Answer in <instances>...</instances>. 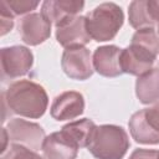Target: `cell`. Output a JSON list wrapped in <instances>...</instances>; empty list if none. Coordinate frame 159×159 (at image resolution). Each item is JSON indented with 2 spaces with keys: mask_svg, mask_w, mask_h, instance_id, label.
<instances>
[{
  "mask_svg": "<svg viewBox=\"0 0 159 159\" xmlns=\"http://www.w3.org/2000/svg\"><path fill=\"white\" fill-rule=\"evenodd\" d=\"M2 101L11 113L32 119L42 117L48 106L45 88L30 80L12 82L2 92Z\"/></svg>",
  "mask_w": 159,
  "mask_h": 159,
  "instance_id": "6da1fadb",
  "label": "cell"
},
{
  "mask_svg": "<svg viewBox=\"0 0 159 159\" xmlns=\"http://www.w3.org/2000/svg\"><path fill=\"white\" fill-rule=\"evenodd\" d=\"M129 137L120 125H96L88 150L96 159H123L129 149Z\"/></svg>",
  "mask_w": 159,
  "mask_h": 159,
  "instance_id": "7a4b0ae2",
  "label": "cell"
},
{
  "mask_svg": "<svg viewBox=\"0 0 159 159\" xmlns=\"http://www.w3.org/2000/svg\"><path fill=\"white\" fill-rule=\"evenodd\" d=\"M84 17L88 35L97 42L113 40L124 22L123 10L114 2L99 4Z\"/></svg>",
  "mask_w": 159,
  "mask_h": 159,
  "instance_id": "3957f363",
  "label": "cell"
},
{
  "mask_svg": "<svg viewBox=\"0 0 159 159\" xmlns=\"http://www.w3.org/2000/svg\"><path fill=\"white\" fill-rule=\"evenodd\" d=\"M5 129L11 144H20L35 152L42 148V143L46 138L45 129L40 124L21 118L10 119Z\"/></svg>",
  "mask_w": 159,
  "mask_h": 159,
  "instance_id": "277c9868",
  "label": "cell"
},
{
  "mask_svg": "<svg viewBox=\"0 0 159 159\" xmlns=\"http://www.w3.org/2000/svg\"><path fill=\"white\" fill-rule=\"evenodd\" d=\"M61 67L71 80L84 81L93 75L91 52L84 46L65 48L61 57Z\"/></svg>",
  "mask_w": 159,
  "mask_h": 159,
  "instance_id": "5b68a950",
  "label": "cell"
},
{
  "mask_svg": "<svg viewBox=\"0 0 159 159\" xmlns=\"http://www.w3.org/2000/svg\"><path fill=\"white\" fill-rule=\"evenodd\" d=\"M0 55L2 75L9 78H17L27 75L34 65V55L31 50L25 46L15 45L2 47Z\"/></svg>",
  "mask_w": 159,
  "mask_h": 159,
  "instance_id": "8992f818",
  "label": "cell"
},
{
  "mask_svg": "<svg viewBox=\"0 0 159 159\" xmlns=\"http://www.w3.org/2000/svg\"><path fill=\"white\" fill-rule=\"evenodd\" d=\"M51 22L41 12H31L19 22L21 40L30 46H37L51 36Z\"/></svg>",
  "mask_w": 159,
  "mask_h": 159,
  "instance_id": "52a82bcc",
  "label": "cell"
},
{
  "mask_svg": "<svg viewBox=\"0 0 159 159\" xmlns=\"http://www.w3.org/2000/svg\"><path fill=\"white\" fill-rule=\"evenodd\" d=\"M56 40L65 48L87 45L92 39L86 27V17L78 15L56 26Z\"/></svg>",
  "mask_w": 159,
  "mask_h": 159,
  "instance_id": "ba28073f",
  "label": "cell"
},
{
  "mask_svg": "<svg viewBox=\"0 0 159 159\" xmlns=\"http://www.w3.org/2000/svg\"><path fill=\"white\" fill-rule=\"evenodd\" d=\"M84 111L83 94L77 91H65L52 101L50 113L55 120H70L80 117Z\"/></svg>",
  "mask_w": 159,
  "mask_h": 159,
  "instance_id": "9c48e42d",
  "label": "cell"
},
{
  "mask_svg": "<svg viewBox=\"0 0 159 159\" xmlns=\"http://www.w3.org/2000/svg\"><path fill=\"white\" fill-rule=\"evenodd\" d=\"M120 52L122 48L116 45L99 46L94 50L92 56L93 70L104 77H118L120 76Z\"/></svg>",
  "mask_w": 159,
  "mask_h": 159,
  "instance_id": "30bf717a",
  "label": "cell"
},
{
  "mask_svg": "<svg viewBox=\"0 0 159 159\" xmlns=\"http://www.w3.org/2000/svg\"><path fill=\"white\" fill-rule=\"evenodd\" d=\"M84 1L82 0H46L41 5V14L55 26L78 16L83 10Z\"/></svg>",
  "mask_w": 159,
  "mask_h": 159,
  "instance_id": "8fae6325",
  "label": "cell"
},
{
  "mask_svg": "<svg viewBox=\"0 0 159 159\" xmlns=\"http://www.w3.org/2000/svg\"><path fill=\"white\" fill-rule=\"evenodd\" d=\"M80 147L62 130L47 135L42 143L45 159H76Z\"/></svg>",
  "mask_w": 159,
  "mask_h": 159,
  "instance_id": "7c38bea8",
  "label": "cell"
},
{
  "mask_svg": "<svg viewBox=\"0 0 159 159\" xmlns=\"http://www.w3.org/2000/svg\"><path fill=\"white\" fill-rule=\"evenodd\" d=\"M132 138L139 144H159V132L154 129L145 118V111L140 109L132 114L128 122Z\"/></svg>",
  "mask_w": 159,
  "mask_h": 159,
  "instance_id": "4fadbf2b",
  "label": "cell"
},
{
  "mask_svg": "<svg viewBox=\"0 0 159 159\" xmlns=\"http://www.w3.org/2000/svg\"><path fill=\"white\" fill-rule=\"evenodd\" d=\"M135 96L143 104L159 102V67H153L137 78Z\"/></svg>",
  "mask_w": 159,
  "mask_h": 159,
  "instance_id": "5bb4252c",
  "label": "cell"
},
{
  "mask_svg": "<svg viewBox=\"0 0 159 159\" xmlns=\"http://www.w3.org/2000/svg\"><path fill=\"white\" fill-rule=\"evenodd\" d=\"M94 128H96V124L92 119L82 118V119L72 120L65 124L61 128V130L66 135H68L80 148H86L89 144Z\"/></svg>",
  "mask_w": 159,
  "mask_h": 159,
  "instance_id": "9a60e30c",
  "label": "cell"
},
{
  "mask_svg": "<svg viewBox=\"0 0 159 159\" xmlns=\"http://www.w3.org/2000/svg\"><path fill=\"white\" fill-rule=\"evenodd\" d=\"M120 68L123 73L133 75V76H142L149 70H152L153 63L149 60H145L140 57L138 53H135L129 46L125 48H122L120 52Z\"/></svg>",
  "mask_w": 159,
  "mask_h": 159,
  "instance_id": "2e32d148",
  "label": "cell"
},
{
  "mask_svg": "<svg viewBox=\"0 0 159 159\" xmlns=\"http://www.w3.org/2000/svg\"><path fill=\"white\" fill-rule=\"evenodd\" d=\"M130 45L147 52L155 60L159 55V35L154 30V27L137 30L132 36Z\"/></svg>",
  "mask_w": 159,
  "mask_h": 159,
  "instance_id": "e0dca14e",
  "label": "cell"
},
{
  "mask_svg": "<svg viewBox=\"0 0 159 159\" xmlns=\"http://www.w3.org/2000/svg\"><path fill=\"white\" fill-rule=\"evenodd\" d=\"M128 19L132 27L140 30L147 27H154L155 22L149 15L147 0H134L128 7Z\"/></svg>",
  "mask_w": 159,
  "mask_h": 159,
  "instance_id": "ac0fdd59",
  "label": "cell"
},
{
  "mask_svg": "<svg viewBox=\"0 0 159 159\" xmlns=\"http://www.w3.org/2000/svg\"><path fill=\"white\" fill-rule=\"evenodd\" d=\"M1 159H43L35 150L20 144H11L6 152L2 153Z\"/></svg>",
  "mask_w": 159,
  "mask_h": 159,
  "instance_id": "d6986e66",
  "label": "cell"
},
{
  "mask_svg": "<svg viewBox=\"0 0 159 159\" xmlns=\"http://www.w3.org/2000/svg\"><path fill=\"white\" fill-rule=\"evenodd\" d=\"M4 1L14 16L24 15V14L29 15L40 4L37 0H4Z\"/></svg>",
  "mask_w": 159,
  "mask_h": 159,
  "instance_id": "ffe728a7",
  "label": "cell"
},
{
  "mask_svg": "<svg viewBox=\"0 0 159 159\" xmlns=\"http://www.w3.org/2000/svg\"><path fill=\"white\" fill-rule=\"evenodd\" d=\"M0 25H1V36L11 31L14 27V15L6 6L5 1H0Z\"/></svg>",
  "mask_w": 159,
  "mask_h": 159,
  "instance_id": "44dd1931",
  "label": "cell"
},
{
  "mask_svg": "<svg viewBox=\"0 0 159 159\" xmlns=\"http://www.w3.org/2000/svg\"><path fill=\"white\" fill-rule=\"evenodd\" d=\"M145 111V118L148 123L159 132V102L154 103V106L149 108H144Z\"/></svg>",
  "mask_w": 159,
  "mask_h": 159,
  "instance_id": "7402d4cb",
  "label": "cell"
},
{
  "mask_svg": "<svg viewBox=\"0 0 159 159\" xmlns=\"http://www.w3.org/2000/svg\"><path fill=\"white\" fill-rule=\"evenodd\" d=\"M128 159H159V150L154 149H135Z\"/></svg>",
  "mask_w": 159,
  "mask_h": 159,
  "instance_id": "603a6c76",
  "label": "cell"
},
{
  "mask_svg": "<svg viewBox=\"0 0 159 159\" xmlns=\"http://www.w3.org/2000/svg\"><path fill=\"white\" fill-rule=\"evenodd\" d=\"M147 6L150 17L157 25L159 24V0H147Z\"/></svg>",
  "mask_w": 159,
  "mask_h": 159,
  "instance_id": "cb8c5ba5",
  "label": "cell"
},
{
  "mask_svg": "<svg viewBox=\"0 0 159 159\" xmlns=\"http://www.w3.org/2000/svg\"><path fill=\"white\" fill-rule=\"evenodd\" d=\"M157 32H158V35H159V24L157 25Z\"/></svg>",
  "mask_w": 159,
  "mask_h": 159,
  "instance_id": "d4e9b609",
  "label": "cell"
}]
</instances>
